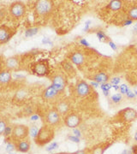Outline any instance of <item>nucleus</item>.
I'll use <instances>...</instances> for the list:
<instances>
[{
	"mask_svg": "<svg viewBox=\"0 0 137 154\" xmlns=\"http://www.w3.org/2000/svg\"><path fill=\"white\" fill-rule=\"evenodd\" d=\"M55 131L53 127L45 124L39 130L37 136L34 138V142L39 146H44L48 143H51L54 139Z\"/></svg>",
	"mask_w": 137,
	"mask_h": 154,
	"instance_id": "nucleus-1",
	"label": "nucleus"
},
{
	"mask_svg": "<svg viewBox=\"0 0 137 154\" xmlns=\"http://www.w3.org/2000/svg\"><path fill=\"white\" fill-rule=\"evenodd\" d=\"M137 119V111L133 108H125L114 116L113 120L119 122H131Z\"/></svg>",
	"mask_w": 137,
	"mask_h": 154,
	"instance_id": "nucleus-2",
	"label": "nucleus"
},
{
	"mask_svg": "<svg viewBox=\"0 0 137 154\" xmlns=\"http://www.w3.org/2000/svg\"><path fill=\"white\" fill-rule=\"evenodd\" d=\"M31 70L33 75L37 76H45L49 74L50 67L49 62L46 59L39 60L35 63H32Z\"/></svg>",
	"mask_w": 137,
	"mask_h": 154,
	"instance_id": "nucleus-3",
	"label": "nucleus"
},
{
	"mask_svg": "<svg viewBox=\"0 0 137 154\" xmlns=\"http://www.w3.org/2000/svg\"><path fill=\"white\" fill-rule=\"evenodd\" d=\"M29 134H30V128L28 127L24 124H16L13 126L11 136L13 140L18 141L27 139Z\"/></svg>",
	"mask_w": 137,
	"mask_h": 154,
	"instance_id": "nucleus-4",
	"label": "nucleus"
},
{
	"mask_svg": "<svg viewBox=\"0 0 137 154\" xmlns=\"http://www.w3.org/2000/svg\"><path fill=\"white\" fill-rule=\"evenodd\" d=\"M9 13L15 19L22 18L26 13V5L23 2L16 1L11 3L9 7Z\"/></svg>",
	"mask_w": 137,
	"mask_h": 154,
	"instance_id": "nucleus-5",
	"label": "nucleus"
},
{
	"mask_svg": "<svg viewBox=\"0 0 137 154\" xmlns=\"http://www.w3.org/2000/svg\"><path fill=\"white\" fill-rule=\"evenodd\" d=\"M54 7L52 1L48 0H39L35 3V11L39 16H46L50 14Z\"/></svg>",
	"mask_w": 137,
	"mask_h": 154,
	"instance_id": "nucleus-6",
	"label": "nucleus"
},
{
	"mask_svg": "<svg viewBox=\"0 0 137 154\" xmlns=\"http://www.w3.org/2000/svg\"><path fill=\"white\" fill-rule=\"evenodd\" d=\"M45 124H47L51 127L58 126L61 122L60 113L58 111L56 108L51 109L45 113Z\"/></svg>",
	"mask_w": 137,
	"mask_h": 154,
	"instance_id": "nucleus-7",
	"label": "nucleus"
},
{
	"mask_svg": "<svg viewBox=\"0 0 137 154\" xmlns=\"http://www.w3.org/2000/svg\"><path fill=\"white\" fill-rule=\"evenodd\" d=\"M82 116L76 112H70L64 117V125L70 128H76L82 123Z\"/></svg>",
	"mask_w": 137,
	"mask_h": 154,
	"instance_id": "nucleus-8",
	"label": "nucleus"
},
{
	"mask_svg": "<svg viewBox=\"0 0 137 154\" xmlns=\"http://www.w3.org/2000/svg\"><path fill=\"white\" fill-rule=\"evenodd\" d=\"M16 33V28H11L6 25L0 26V44L4 45L11 40Z\"/></svg>",
	"mask_w": 137,
	"mask_h": 154,
	"instance_id": "nucleus-9",
	"label": "nucleus"
},
{
	"mask_svg": "<svg viewBox=\"0 0 137 154\" xmlns=\"http://www.w3.org/2000/svg\"><path fill=\"white\" fill-rule=\"evenodd\" d=\"M51 82L52 86L54 87L60 94L64 92V89L66 88V79L64 75L61 73L54 74L51 76Z\"/></svg>",
	"mask_w": 137,
	"mask_h": 154,
	"instance_id": "nucleus-10",
	"label": "nucleus"
},
{
	"mask_svg": "<svg viewBox=\"0 0 137 154\" xmlns=\"http://www.w3.org/2000/svg\"><path fill=\"white\" fill-rule=\"evenodd\" d=\"M59 94H61L52 85H51V86H49L48 88H46L44 90V92L42 94V98L45 101L51 102V101H53L55 99H58Z\"/></svg>",
	"mask_w": 137,
	"mask_h": 154,
	"instance_id": "nucleus-11",
	"label": "nucleus"
},
{
	"mask_svg": "<svg viewBox=\"0 0 137 154\" xmlns=\"http://www.w3.org/2000/svg\"><path fill=\"white\" fill-rule=\"evenodd\" d=\"M91 92V86L84 81H80L76 83V93L78 97H85Z\"/></svg>",
	"mask_w": 137,
	"mask_h": 154,
	"instance_id": "nucleus-12",
	"label": "nucleus"
},
{
	"mask_svg": "<svg viewBox=\"0 0 137 154\" xmlns=\"http://www.w3.org/2000/svg\"><path fill=\"white\" fill-rule=\"evenodd\" d=\"M56 109L60 113L61 116H65L68 113H70V103L69 100L67 99H60L58 103H57V107Z\"/></svg>",
	"mask_w": 137,
	"mask_h": 154,
	"instance_id": "nucleus-13",
	"label": "nucleus"
},
{
	"mask_svg": "<svg viewBox=\"0 0 137 154\" xmlns=\"http://www.w3.org/2000/svg\"><path fill=\"white\" fill-rule=\"evenodd\" d=\"M69 59L70 60L73 64L76 66H82L85 62V57L80 51H74L69 56Z\"/></svg>",
	"mask_w": 137,
	"mask_h": 154,
	"instance_id": "nucleus-14",
	"label": "nucleus"
},
{
	"mask_svg": "<svg viewBox=\"0 0 137 154\" xmlns=\"http://www.w3.org/2000/svg\"><path fill=\"white\" fill-rule=\"evenodd\" d=\"M15 145H16V150L20 152H23V153L28 152L29 150H30V147H31L30 141L27 139L16 141Z\"/></svg>",
	"mask_w": 137,
	"mask_h": 154,
	"instance_id": "nucleus-15",
	"label": "nucleus"
},
{
	"mask_svg": "<svg viewBox=\"0 0 137 154\" xmlns=\"http://www.w3.org/2000/svg\"><path fill=\"white\" fill-rule=\"evenodd\" d=\"M111 143H101L88 149V154H104L105 150L109 147Z\"/></svg>",
	"mask_w": 137,
	"mask_h": 154,
	"instance_id": "nucleus-16",
	"label": "nucleus"
},
{
	"mask_svg": "<svg viewBox=\"0 0 137 154\" xmlns=\"http://www.w3.org/2000/svg\"><path fill=\"white\" fill-rule=\"evenodd\" d=\"M19 66V58L18 57H11L5 61L6 69L8 70H16Z\"/></svg>",
	"mask_w": 137,
	"mask_h": 154,
	"instance_id": "nucleus-17",
	"label": "nucleus"
},
{
	"mask_svg": "<svg viewBox=\"0 0 137 154\" xmlns=\"http://www.w3.org/2000/svg\"><path fill=\"white\" fill-rule=\"evenodd\" d=\"M27 96H28V90L27 88H22L19 90H17L16 94L14 95L13 99L17 102H22L27 99Z\"/></svg>",
	"mask_w": 137,
	"mask_h": 154,
	"instance_id": "nucleus-18",
	"label": "nucleus"
},
{
	"mask_svg": "<svg viewBox=\"0 0 137 154\" xmlns=\"http://www.w3.org/2000/svg\"><path fill=\"white\" fill-rule=\"evenodd\" d=\"M12 76L11 73L8 69H3L0 73V83L2 86H5L7 84L11 82Z\"/></svg>",
	"mask_w": 137,
	"mask_h": 154,
	"instance_id": "nucleus-19",
	"label": "nucleus"
},
{
	"mask_svg": "<svg viewBox=\"0 0 137 154\" xmlns=\"http://www.w3.org/2000/svg\"><path fill=\"white\" fill-rule=\"evenodd\" d=\"M61 64H62V67H63L64 70L66 73H68L70 75H75V74H76L75 68H74V66L72 65V63L70 62V61H68V60L63 61V62L61 63Z\"/></svg>",
	"mask_w": 137,
	"mask_h": 154,
	"instance_id": "nucleus-20",
	"label": "nucleus"
},
{
	"mask_svg": "<svg viewBox=\"0 0 137 154\" xmlns=\"http://www.w3.org/2000/svg\"><path fill=\"white\" fill-rule=\"evenodd\" d=\"M94 80H95V82H97L98 83H102V84H104V83H106L108 82V80H109V77L108 75L104 73V72H100V73H98L95 76H94Z\"/></svg>",
	"mask_w": 137,
	"mask_h": 154,
	"instance_id": "nucleus-21",
	"label": "nucleus"
},
{
	"mask_svg": "<svg viewBox=\"0 0 137 154\" xmlns=\"http://www.w3.org/2000/svg\"><path fill=\"white\" fill-rule=\"evenodd\" d=\"M122 2L119 0H113V1H111L110 4L108 5V7L110 8V10L111 11H119L121 8H122Z\"/></svg>",
	"mask_w": 137,
	"mask_h": 154,
	"instance_id": "nucleus-22",
	"label": "nucleus"
},
{
	"mask_svg": "<svg viewBox=\"0 0 137 154\" xmlns=\"http://www.w3.org/2000/svg\"><path fill=\"white\" fill-rule=\"evenodd\" d=\"M129 17L131 20H137V6L132 7L129 11Z\"/></svg>",
	"mask_w": 137,
	"mask_h": 154,
	"instance_id": "nucleus-23",
	"label": "nucleus"
},
{
	"mask_svg": "<svg viewBox=\"0 0 137 154\" xmlns=\"http://www.w3.org/2000/svg\"><path fill=\"white\" fill-rule=\"evenodd\" d=\"M122 99H123V97H122V95L120 94H113L111 96V102L114 103V104H119L121 101H122Z\"/></svg>",
	"mask_w": 137,
	"mask_h": 154,
	"instance_id": "nucleus-24",
	"label": "nucleus"
},
{
	"mask_svg": "<svg viewBox=\"0 0 137 154\" xmlns=\"http://www.w3.org/2000/svg\"><path fill=\"white\" fill-rule=\"evenodd\" d=\"M7 127H8L7 122H6L5 119H2V120L0 121V134H1L2 135L4 134V133Z\"/></svg>",
	"mask_w": 137,
	"mask_h": 154,
	"instance_id": "nucleus-25",
	"label": "nucleus"
},
{
	"mask_svg": "<svg viewBox=\"0 0 137 154\" xmlns=\"http://www.w3.org/2000/svg\"><path fill=\"white\" fill-rule=\"evenodd\" d=\"M38 32V28H29L26 31V36L27 37H31V36H33L34 34H36Z\"/></svg>",
	"mask_w": 137,
	"mask_h": 154,
	"instance_id": "nucleus-26",
	"label": "nucleus"
},
{
	"mask_svg": "<svg viewBox=\"0 0 137 154\" xmlns=\"http://www.w3.org/2000/svg\"><path fill=\"white\" fill-rule=\"evenodd\" d=\"M39 130V128H38L36 126H33L31 128H30V134H31V136L34 139V138L37 136V134H38Z\"/></svg>",
	"mask_w": 137,
	"mask_h": 154,
	"instance_id": "nucleus-27",
	"label": "nucleus"
},
{
	"mask_svg": "<svg viewBox=\"0 0 137 154\" xmlns=\"http://www.w3.org/2000/svg\"><path fill=\"white\" fill-rule=\"evenodd\" d=\"M119 90H120L121 94H127V93H128L129 90V87L127 86L126 84H123V85H121L120 86Z\"/></svg>",
	"mask_w": 137,
	"mask_h": 154,
	"instance_id": "nucleus-28",
	"label": "nucleus"
},
{
	"mask_svg": "<svg viewBox=\"0 0 137 154\" xmlns=\"http://www.w3.org/2000/svg\"><path fill=\"white\" fill-rule=\"evenodd\" d=\"M58 147V144L57 143V142H53V143H51L50 146H48V147H46L45 150L47 151V152H51V151H53L55 149H57Z\"/></svg>",
	"mask_w": 137,
	"mask_h": 154,
	"instance_id": "nucleus-29",
	"label": "nucleus"
},
{
	"mask_svg": "<svg viewBox=\"0 0 137 154\" xmlns=\"http://www.w3.org/2000/svg\"><path fill=\"white\" fill-rule=\"evenodd\" d=\"M12 129H13V127H11V126H8L6 128L5 131L4 133V136L5 137H8L9 135H11V134H12Z\"/></svg>",
	"mask_w": 137,
	"mask_h": 154,
	"instance_id": "nucleus-30",
	"label": "nucleus"
},
{
	"mask_svg": "<svg viewBox=\"0 0 137 154\" xmlns=\"http://www.w3.org/2000/svg\"><path fill=\"white\" fill-rule=\"evenodd\" d=\"M112 86H111L109 83H104V84H102V86H101V88H102V90L104 91V92H109V90L111 88Z\"/></svg>",
	"mask_w": 137,
	"mask_h": 154,
	"instance_id": "nucleus-31",
	"label": "nucleus"
},
{
	"mask_svg": "<svg viewBox=\"0 0 137 154\" xmlns=\"http://www.w3.org/2000/svg\"><path fill=\"white\" fill-rule=\"evenodd\" d=\"M5 149L7 152H12V151H14V149H16V145H15V143H8Z\"/></svg>",
	"mask_w": 137,
	"mask_h": 154,
	"instance_id": "nucleus-32",
	"label": "nucleus"
},
{
	"mask_svg": "<svg viewBox=\"0 0 137 154\" xmlns=\"http://www.w3.org/2000/svg\"><path fill=\"white\" fill-rule=\"evenodd\" d=\"M121 79L119 77H114V78H112L111 80V83L112 84V85H118L119 82H120Z\"/></svg>",
	"mask_w": 137,
	"mask_h": 154,
	"instance_id": "nucleus-33",
	"label": "nucleus"
},
{
	"mask_svg": "<svg viewBox=\"0 0 137 154\" xmlns=\"http://www.w3.org/2000/svg\"><path fill=\"white\" fill-rule=\"evenodd\" d=\"M68 139L70 140H71V141H73V142H76V143H79L80 142V139H79V137H77V136H76V135H74V136H69L68 137Z\"/></svg>",
	"mask_w": 137,
	"mask_h": 154,
	"instance_id": "nucleus-34",
	"label": "nucleus"
},
{
	"mask_svg": "<svg viewBox=\"0 0 137 154\" xmlns=\"http://www.w3.org/2000/svg\"><path fill=\"white\" fill-rule=\"evenodd\" d=\"M69 154H88V149H83V150H79L77 152H75L73 153Z\"/></svg>",
	"mask_w": 137,
	"mask_h": 154,
	"instance_id": "nucleus-35",
	"label": "nucleus"
},
{
	"mask_svg": "<svg viewBox=\"0 0 137 154\" xmlns=\"http://www.w3.org/2000/svg\"><path fill=\"white\" fill-rule=\"evenodd\" d=\"M126 96L129 98V99H134V98L135 97V94H134V92H132L131 90L129 89V92L127 93Z\"/></svg>",
	"mask_w": 137,
	"mask_h": 154,
	"instance_id": "nucleus-36",
	"label": "nucleus"
},
{
	"mask_svg": "<svg viewBox=\"0 0 137 154\" xmlns=\"http://www.w3.org/2000/svg\"><path fill=\"white\" fill-rule=\"evenodd\" d=\"M97 36L99 37V38L100 39V40H103V39H105V38H107L105 35H104V33H103V32H99V33H97Z\"/></svg>",
	"mask_w": 137,
	"mask_h": 154,
	"instance_id": "nucleus-37",
	"label": "nucleus"
},
{
	"mask_svg": "<svg viewBox=\"0 0 137 154\" xmlns=\"http://www.w3.org/2000/svg\"><path fill=\"white\" fill-rule=\"evenodd\" d=\"M121 154H133L131 149H124Z\"/></svg>",
	"mask_w": 137,
	"mask_h": 154,
	"instance_id": "nucleus-38",
	"label": "nucleus"
},
{
	"mask_svg": "<svg viewBox=\"0 0 137 154\" xmlns=\"http://www.w3.org/2000/svg\"><path fill=\"white\" fill-rule=\"evenodd\" d=\"M131 151L133 154H137V145H135L131 147Z\"/></svg>",
	"mask_w": 137,
	"mask_h": 154,
	"instance_id": "nucleus-39",
	"label": "nucleus"
},
{
	"mask_svg": "<svg viewBox=\"0 0 137 154\" xmlns=\"http://www.w3.org/2000/svg\"><path fill=\"white\" fill-rule=\"evenodd\" d=\"M74 134H75V135L77 136V137H80V136H81V132H80L78 129H76V128L74 129Z\"/></svg>",
	"mask_w": 137,
	"mask_h": 154,
	"instance_id": "nucleus-40",
	"label": "nucleus"
},
{
	"mask_svg": "<svg viewBox=\"0 0 137 154\" xmlns=\"http://www.w3.org/2000/svg\"><path fill=\"white\" fill-rule=\"evenodd\" d=\"M109 44H110V45L111 46V48H112V49H113V50H116V49H117V45H116L114 44L113 42H111V41H110Z\"/></svg>",
	"mask_w": 137,
	"mask_h": 154,
	"instance_id": "nucleus-41",
	"label": "nucleus"
},
{
	"mask_svg": "<svg viewBox=\"0 0 137 154\" xmlns=\"http://www.w3.org/2000/svg\"><path fill=\"white\" fill-rule=\"evenodd\" d=\"M81 43H82V44H84V45H87V46L89 45V44H88V42H87L85 39H82V40H81Z\"/></svg>",
	"mask_w": 137,
	"mask_h": 154,
	"instance_id": "nucleus-42",
	"label": "nucleus"
},
{
	"mask_svg": "<svg viewBox=\"0 0 137 154\" xmlns=\"http://www.w3.org/2000/svg\"><path fill=\"white\" fill-rule=\"evenodd\" d=\"M132 23V20L131 19H129V20H127L126 22H124V25H129V24H131Z\"/></svg>",
	"mask_w": 137,
	"mask_h": 154,
	"instance_id": "nucleus-43",
	"label": "nucleus"
},
{
	"mask_svg": "<svg viewBox=\"0 0 137 154\" xmlns=\"http://www.w3.org/2000/svg\"><path fill=\"white\" fill-rule=\"evenodd\" d=\"M133 92H134V94H135V96H137V86H135L134 89H133Z\"/></svg>",
	"mask_w": 137,
	"mask_h": 154,
	"instance_id": "nucleus-44",
	"label": "nucleus"
},
{
	"mask_svg": "<svg viewBox=\"0 0 137 154\" xmlns=\"http://www.w3.org/2000/svg\"><path fill=\"white\" fill-rule=\"evenodd\" d=\"M38 118L39 117L37 115H33V116H32V120H33V121H35V120L38 119Z\"/></svg>",
	"mask_w": 137,
	"mask_h": 154,
	"instance_id": "nucleus-45",
	"label": "nucleus"
},
{
	"mask_svg": "<svg viewBox=\"0 0 137 154\" xmlns=\"http://www.w3.org/2000/svg\"><path fill=\"white\" fill-rule=\"evenodd\" d=\"M134 31L137 33V24H135V27H134Z\"/></svg>",
	"mask_w": 137,
	"mask_h": 154,
	"instance_id": "nucleus-46",
	"label": "nucleus"
},
{
	"mask_svg": "<svg viewBox=\"0 0 137 154\" xmlns=\"http://www.w3.org/2000/svg\"><path fill=\"white\" fill-rule=\"evenodd\" d=\"M135 140L137 142V132L135 133Z\"/></svg>",
	"mask_w": 137,
	"mask_h": 154,
	"instance_id": "nucleus-47",
	"label": "nucleus"
},
{
	"mask_svg": "<svg viewBox=\"0 0 137 154\" xmlns=\"http://www.w3.org/2000/svg\"><path fill=\"white\" fill-rule=\"evenodd\" d=\"M52 154H69V153H64V152H58V153H52Z\"/></svg>",
	"mask_w": 137,
	"mask_h": 154,
	"instance_id": "nucleus-48",
	"label": "nucleus"
},
{
	"mask_svg": "<svg viewBox=\"0 0 137 154\" xmlns=\"http://www.w3.org/2000/svg\"><path fill=\"white\" fill-rule=\"evenodd\" d=\"M10 154H13V153H10Z\"/></svg>",
	"mask_w": 137,
	"mask_h": 154,
	"instance_id": "nucleus-49",
	"label": "nucleus"
}]
</instances>
